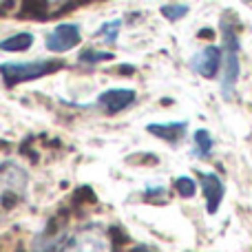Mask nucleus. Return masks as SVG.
<instances>
[{"label": "nucleus", "mask_w": 252, "mask_h": 252, "mask_svg": "<svg viewBox=\"0 0 252 252\" xmlns=\"http://www.w3.org/2000/svg\"><path fill=\"white\" fill-rule=\"evenodd\" d=\"M29 175L16 161H0V208H11L27 190Z\"/></svg>", "instance_id": "obj_1"}, {"label": "nucleus", "mask_w": 252, "mask_h": 252, "mask_svg": "<svg viewBox=\"0 0 252 252\" xmlns=\"http://www.w3.org/2000/svg\"><path fill=\"white\" fill-rule=\"evenodd\" d=\"M62 69L60 60H38V62H7L0 64V75L7 84H20L29 80L44 78L49 73H56Z\"/></svg>", "instance_id": "obj_2"}, {"label": "nucleus", "mask_w": 252, "mask_h": 252, "mask_svg": "<svg viewBox=\"0 0 252 252\" xmlns=\"http://www.w3.org/2000/svg\"><path fill=\"white\" fill-rule=\"evenodd\" d=\"M223 75H221V91L223 97H232V89L239 80V40L232 27L223 25Z\"/></svg>", "instance_id": "obj_3"}, {"label": "nucleus", "mask_w": 252, "mask_h": 252, "mask_svg": "<svg viewBox=\"0 0 252 252\" xmlns=\"http://www.w3.org/2000/svg\"><path fill=\"white\" fill-rule=\"evenodd\" d=\"M62 252H113V248H111L109 237L102 230L93 228V230L78 235Z\"/></svg>", "instance_id": "obj_4"}, {"label": "nucleus", "mask_w": 252, "mask_h": 252, "mask_svg": "<svg viewBox=\"0 0 252 252\" xmlns=\"http://www.w3.org/2000/svg\"><path fill=\"white\" fill-rule=\"evenodd\" d=\"M82 35H80V27L78 25H58L53 29V33H49L47 38V49L53 53H62V51H69V49L78 47Z\"/></svg>", "instance_id": "obj_5"}, {"label": "nucleus", "mask_w": 252, "mask_h": 252, "mask_svg": "<svg viewBox=\"0 0 252 252\" xmlns=\"http://www.w3.org/2000/svg\"><path fill=\"white\" fill-rule=\"evenodd\" d=\"M135 102V91L133 89H109L100 95L97 104L106 111V113H120V111L128 109L130 104Z\"/></svg>", "instance_id": "obj_6"}, {"label": "nucleus", "mask_w": 252, "mask_h": 252, "mask_svg": "<svg viewBox=\"0 0 252 252\" xmlns=\"http://www.w3.org/2000/svg\"><path fill=\"white\" fill-rule=\"evenodd\" d=\"M221 62V51L217 47H206L192 58V69L204 78H215Z\"/></svg>", "instance_id": "obj_7"}, {"label": "nucleus", "mask_w": 252, "mask_h": 252, "mask_svg": "<svg viewBox=\"0 0 252 252\" xmlns=\"http://www.w3.org/2000/svg\"><path fill=\"white\" fill-rule=\"evenodd\" d=\"M201 190H204L208 213H217L219 204H221V199H223V182L219 179V175H215V173L201 175Z\"/></svg>", "instance_id": "obj_8"}, {"label": "nucleus", "mask_w": 252, "mask_h": 252, "mask_svg": "<svg viewBox=\"0 0 252 252\" xmlns=\"http://www.w3.org/2000/svg\"><path fill=\"white\" fill-rule=\"evenodd\" d=\"M148 133L157 135L159 139H166L170 144H177L186 133V122H168V124H151Z\"/></svg>", "instance_id": "obj_9"}, {"label": "nucleus", "mask_w": 252, "mask_h": 252, "mask_svg": "<svg viewBox=\"0 0 252 252\" xmlns=\"http://www.w3.org/2000/svg\"><path fill=\"white\" fill-rule=\"evenodd\" d=\"M20 16L22 18H35V20H42V18L49 16V0H22Z\"/></svg>", "instance_id": "obj_10"}, {"label": "nucleus", "mask_w": 252, "mask_h": 252, "mask_svg": "<svg viewBox=\"0 0 252 252\" xmlns=\"http://www.w3.org/2000/svg\"><path fill=\"white\" fill-rule=\"evenodd\" d=\"M31 44H33V35L31 33H16V35H11V38L2 40L0 49H2V51H27Z\"/></svg>", "instance_id": "obj_11"}, {"label": "nucleus", "mask_w": 252, "mask_h": 252, "mask_svg": "<svg viewBox=\"0 0 252 252\" xmlns=\"http://www.w3.org/2000/svg\"><path fill=\"white\" fill-rule=\"evenodd\" d=\"M195 142H197V151L195 155L197 157H208L210 151H213V137H210V133L206 128H199L195 133Z\"/></svg>", "instance_id": "obj_12"}, {"label": "nucleus", "mask_w": 252, "mask_h": 252, "mask_svg": "<svg viewBox=\"0 0 252 252\" xmlns=\"http://www.w3.org/2000/svg\"><path fill=\"white\" fill-rule=\"evenodd\" d=\"M175 188H177V192H179L182 197H186V199H188V197H192V195L197 192V184L192 182L190 177H179L177 182H175Z\"/></svg>", "instance_id": "obj_13"}, {"label": "nucleus", "mask_w": 252, "mask_h": 252, "mask_svg": "<svg viewBox=\"0 0 252 252\" xmlns=\"http://www.w3.org/2000/svg\"><path fill=\"white\" fill-rule=\"evenodd\" d=\"M113 58V53H106V51H93V49H87V51L80 53V60L82 62H89V64H93V62H104V60H111Z\"/></svg>", "instance_id": "obj_14"}, {"label": "nucleus", "mask_w": 252, "mask_h": 252, "mask_svg": "<svg viewBox=\"0 0 252 252\" xmlns=\"http://www.w3.org/2000/svg\"><path fill=\"white\" fill-rule=\"evenodd\" d=\"M161 13L168 20H179V18H184L188 13V7L186 4H166V7H161Z\"/></svg>", "instance_id": "obj_15"}, {"label": "nucleus", "mask_w": 252, "mask_h": 252, "mask_svg": "<svg viewBox=\"0 0 252 252\" xmlns=\"http://www.w3.org/2000/svg\"><path fill=\"white\" fill-rule=\"evenodd\" d=\"M120 27H122V22H120V20L106 22V25H102L100 35H104V40H106V42H115V38H118V31H120Z\"/></svg>", "instance_id": "obj_16"}, {"label": "nucleus", "mask_w": 252, "mask_h": 252, "mask_svg": "<svg viewBox=\"0 0 252 252\" xmlns=\"http://www.w3.org/2000/svg\"><path fill=\"white\" fill-rule=\"evenodd\" d=\"M215 35V31L213 29H204V31H199V38H213Z\"/></svg>", "instance_id": "obj_17"}, {"label": "nucleus", "mask_w": 252, "mask_h": 252, "mask_svg": "<svg viewBox=\"0 0 252 252\" xmlns=\"http://www.w3.org/2000/svg\"><path fill=\"white\" fill-rule=\"evenodd\" d=\"M130 252H153V250H148V248H135V250H130Z\"/></svg>", "instance_id": "obj_18"}]
</instances>
